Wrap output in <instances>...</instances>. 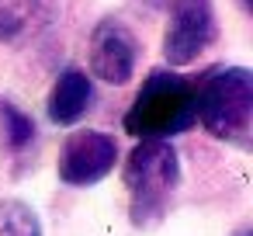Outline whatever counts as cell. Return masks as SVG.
Here are the masks:
<instances>
[{
  "label": "cell",
  "mask_w": 253,
  "mask_h": 236,
  "mask_svg": "<svg viewBox=\"0 0 253 236\" xmlns=\"http://www.w3.org/2000/svg\"><path fill=\"white\" fill-rule=\"evenodd\" d=\"M236 236H253V233H250V229H239V233H236Z\"/></svg>",
  "instance_id": "8fae6325"
},
{
  "label": "cell",
  "mask_w": 253,
  "mask_h": 236,
  "mask_svg": "<svg viewBox=\"0 0 253 236\" xmlns=\"http://www.w3.org/2000/svg\"><path fill=\"white\" fill-rule=\"evenodd\" d=\"M94 104V84L84 70H63L59 80L52 84L49 94V118L56 125H73L87 115V108Z\"/></svg>",
  "instance_id": "52a82bcc"
},
{
  "label": "cell",
  "mask_w": 253,
  "mask_h": 236,
  "mask_svg": "<svg viewBox=\"0 0 253 236\" xmlns=\"http://www.w3.org/2000/svg\"><path fill=\"white\" fill-rule=\"evenodd\" d=\"M0 236H42L35 208L21 198H4L0 201Z\"/></svg>",
  "instance_id": "9c48e42d"
},
{
  "label": "cell",
  "mask_w": 253,
  "mask_h": 236,
  "mask_svg": "<svg viewBox=\"0 0 253 236\" xmlns=\"http://www.w3.org/2000/svg\"><path fill=\"white\" fill-rule=\"evenodd\" d=\"M0 125H4V139L14 153H21L35 142V122L21 108H14L11 101H0Z\"/></svg>",
  "instance_id": "30bf717a"
},
{
  "label": "cell",
  "mask_w": 253,
  "mask_h": 236,
  "mask_svg": "<svg viewBox=\"0 0 253 236\" xmlns=\"http://www.w3.org/2000/svg\"><path fill=\"white\" fill-rule=\"evenodd\" d=\"M135 39L128 35L125 25L118 21H101L94 39H90V70L104 84H128L135 73Z\"/></svg>",
  "instance_id": "8992f818"
},
{
  "label": "cell",
  "mask_w": 253,
  "mask_h": 236,
  "mask_svg": "<svg viewBox=\"0 0 253 236\" xmlns=\"http://www.w3.org/2000/svg\"><path fill=\"white\" fill-rule=\"evenodd\" d=\"M194 115L215 139L250 149L253 73L246 66H211L201 80H194Z\"/></svg>",
  "instance_id": "6da1fadb"
},
{
  "label": "cell",
  "mask_w": 253,
  "mask_h": 236,
  "mask_svg": "<svg viewBox=\"0 0 253 236\" xmlns=\"http://www.w3.org/2000/svg\"><path fill=\"white\" fill-rule=\"evenodd\" d=\"M125 188H128V219L135 229L156 226L180 184V156L167 139H139V146L125 160Z\"/></svg>",
  "instance_id": "7a4b0ae2"
},
{
  "label": "cell",
  "mask_w": 253,
  "mask_h": 236,
  "mask_svg": "<svg viewBox=\"0 0 253 236\" xmlns=\"http://www.w3.org/2000/svg\"><path fill=\"white\" fill-rule=\"evenodd\" d=\"M239 4H243V7H250V4H253V0H239Z\"/></svg>",
  "instance_id": "7c38bea8"
},
{
  "label": "cell",
  "mask_w": 253,
  "mask_h": 236,
  "mask_svg": "<svg viewBox=\"0 0 253 236\" xmlns=\"http://www.w3.org/2000/svg\"><path fill=\"white\" fill-rule=\"evenodd\" d=\"M215 42L211 0H170V25L163 39V56L173 66L194 63Z\"/></svg>",
  "instance_id": "5b68a950"
},
{
  "label": "cell",
  "mask_w": 253,
  "mask_h": 236,
  "mask_svg": "<svg viewBox=\"0 0 253 236\" xmlns=\"http://www.w3.org/2000/svg\"><path fill=\"white\" fill-rule=\"evenodd\" d=\"M194 80L170 70H153L125 111V132L135 139H170L194 129Z\"/></svg>",
  "instance_id": "3957f363"
},
{
  "label": "cell",
  "mask_w": 253,
  "mask_h": 236,
  "mask_svg": "<svg viewBox=\"0 0 253 236\" xmlns=\"http://www.w3.org/2000/svg\"><path fill=\"white\" fill-rule=\"evenodd\" d=\"M118 163V142L108 132L80 129L63 142L59 153V181L70 188H90L104 181Z\"/></svg>",
  "instance_id": "277c9868"
},
{
  "label": "cell",
  "mask_w": 253,
  "mask_h": 236,
  "mask_svg": "<svg viewBox=\"0 0 253 236\" xmlns=\"http://www.w3.org/2000/svg\"><path fill=\"white\" fill-rule=\"evenodd\" d=\"M52 0H0V39H21L39 25Z\"/></svg>",
  "instance_id": "ba28073f"
}]
</instances>
